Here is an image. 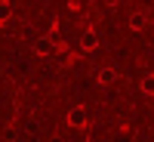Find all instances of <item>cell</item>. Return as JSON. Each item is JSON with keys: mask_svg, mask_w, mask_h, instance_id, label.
I'll use <instances>...</instances> for the list:
<instances>
[{"mask_svg": "<svg viewBox=\"0 0 154 142\" xmlns=\"http://www.w3.org/2000/svg\"><path fill=\"white\" fill-rule=\"evenodd\" d=\"M96 46H99V34L96 31H83L80 34V49H83V53H93Z\"/></svg>", "mask_w": 154, "mask_h": 142, "instance_id": "cell-1", "label": "cell"}, {"mask_svg": "<svg viewBox=\"0 0 154 142\" xmlns=\"http://www.w3.org/2000/svg\"><path fill=\"white\" fill-rule=\"evenodd\" d=\"M68 124H71V127H83V124H86V108H83V105L71 108V111H68Z\"/></svg>", "mask_w": 154, "mask_h": 142, "instance_id": "cell-2", "label": "cell"}, {"mask_svg": "<svg viewBox=\"0 0 154 142\" xmlns=\"http://www.w3.org/2000/svg\"><path fill=\"white\" fill-rule=\"evenodd\" d=\"M53 49H56L53 37H40V40L34 43V53H37V56H53Z\"/></svg>", "mask_w": 154, "mask_h": 142, "instance_id": "cell-3", "label": "cell"}, {"mask_svg": "<svg viewBox=\"0 0 154 142\" xmlns=\"http://www.w3.org/2000/svg\"><path fill=\"white\" fill-rule=\"evenodd\" d=\"M130 28L133 31H145L148 28V12H142V9L133 12V16H130Z\"/></svg>", "mask_w": 154, "mask_h": 142, "instance_id": "cell-4", "label": "cell"}, {"mask_svg": "<svg viewBox=\"0 0 154 142\" xmlns=\"http://www.w3.org/2000/svg\"><path fill=\"white\" fill-rule=\"evenodd\" d=\"M114 80H117V71L114 68H102L99 71V84H114Z\"/></svg>", "mask_w": 154, "mask_h": 142, "instance_id": "cell-5", "label": "cell"}, {"mask_svg": "<svg viewBox=\"0 0 154 142\" xmlns=\"http://www.w3.org/2000/svg\"><path fill=\"white\" fill-rule=\"evenodd\" d=\"M142 93H148V96H154V74H148L145 80H142Z\"/></svg>", "mask_w": 154, "mask_h": 142, "instance_id": "cell-6", "label": "cell"}, {"mask_svg": "<svg viewBox=\"0 0 154 142\" xmlns=\"http://www.w3.org/2000/svg\"><path fill=\"white\" fill-rule=\"evenodd\" d=\"M9 19V6H6V0H3V3H0V25H3Z\"/></svg>", "mask_w": 154, "mask_h": 142, "instance_id": "cell-7", "label": "cell"}, {"mask_svg": "<svg viewBox=\"0 0 154 142\" xmlns=\"http://www.w3.org/2000/svg\"><path fill=\"white\" fill-rule=\"evenodd\" d=\"M49 142H65V139H59V136H56V139H49Z\"/></svg>", "mask_w": 154, "mask_h": 142, "instance_id": "cell-8", "label": "cell"}]
</instances>
